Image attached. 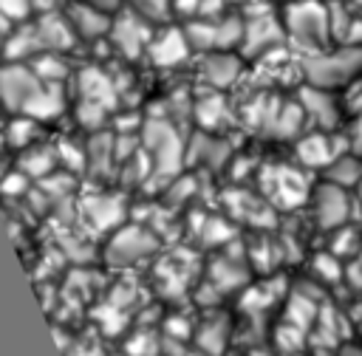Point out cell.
Here are the masks:
<instances>
[{"label": "cell", "instance_id": "1", "mask_svg": "<svg viewBox=\"0 0 362 356\" xmlns=\"http://www.w3.org/2000/svg\"><path fill=\"white\" fill-rule=\"evenodd\" d=\"M286 42L297 57H311L331 42V3L325 0H288L283 3Z\"/></svg>", "mask_w": 362, "mask_h": 356}, {"label": "cell", "instance_id": "2", "mask_svg": "<svg viewBox=\"0 0 362 356\" xmlns=\"http://www.w3.org/2000/svg\"><path fill=\"white\" fill-rule=\"evenodd\" d=\"M141 144L153 161V172H150L144 186L147 189L167 186L181 172V161L187 158L178 130L173 127V121L167 116H150L141 127Z\"/></svg>", "mask_w": 362, "mask_h": 356}, {"label": "cell", "instance_id": "3", "mask_svg": "<svg viewBox=\"0 0 362 356\" xmlns=\"http://www.w3.org/2000/svg\"><path fill=\"white\" fill-rule=\"evenodd\" d=\"M300 71L305 82L320 88H342L362 76V45L342 42L311 57H300Z\"/></svg>", "mask_w": 362, "mask_h": 356}, {"label": "cell", "instance_id": "4", "mask_svg": "<svg viewBox=\"0 0 362 356\" xmlns=\"http://www.w3.org/2000/svg\"><path fill=\"white\" fill-rule=\"evenodd\" d=\"M286 45V25L283 17L266 6L263 0L243 8V42H240V54L243 57H263L272 48Z\"/></svg>", "mask_w": 362, "mask_h": 356}, {"label": "cell", "instance_id": "5", "mask_svg": "<svg viewBox=\"0 0 362 356\" xmlns=\"http://www.w3.org/2000/svg\"><path fill=\"white\" fill-rule=\"evenodd\" d=\"M260 189L272 206L297 209L308 198V178L286 164H272L260 172Z\"/></svg>", "mask_w": 362, "mask_h": 356}, {"label": "cell", "instance_id": "6", "mask_svg": "<svg viewBox=\"0 0 362 356\" xmlns=\"http://www.w3.org/2000/svg\"><path fill=\"white\" fill-rule=\"evenodd\" d=\"M156 28H158V25H153L150 20H144L141 14H136L133 8L122 6V8L113 14L107 42H110L124 59H136L139 54H147V45H150Z\"/></svg>", "mask_w": 362, "mask_h": 356}, {"label": "cell", "instance_id": "7", "mask_svg": "<svg viewBox=\"0 0 362 356\" xmlns=\"http://www.w3.org/2000/svg\"><path fill=\"white\" fill-rule=\"evenodd\" d=\"M156 249H158V237L136 223V226H122L119 232H113V237L107 240L105 257L110 266H130L136 260L150 257Z\"/></svg>", "mask_w": 362, "mask_h": 356}, {"label": "cell", "instance_id": "8", "mask_svg": "<svg viewBox=\"0 0 362 356\" xmlns=\"http://www.w3.org/2000/svg\"><path fill=\"white\" fill-rule=\"evenodd\" d=\"M40 85H42V79L34 73L31 65L3 59V65H0V102H3L8 110L23 113L25 102L37 93Z\"/></svg>", "mask_w": 362, "mask_h": 356}, {"label": "cell", "instance_id": "9", "mask_svg": "<svg viewBox=\"0 0 362 356\" xmlns=\"http://www.w3.org/2000/svg\"><path fill=\"white\" fill-rule=\"evenodd\" d=\"M189 54H192V45L184 34V25H175V23L158 25L147 45V57L156 68H175L187 62Z\"/></svg>", "mask_w": 362, "mask_h": 356}, {"label": "cell", "instance_id": "10", "mask_svg": "<svg viewBox=\"0 0 362 356\" xmlns=\"http://www.w3.org/2000/svg\"><path fill=\"white\" fill-rule=\"evenodd\" d=\"M195 274V254L187 251V249H175L170 251L167 257H161L156 263V283H158V291L170 299L181 297L189 285Z\"/></svg>", "mask_w": 362, "mask_h": 356}, {"label": "cell", "instance_id": "11", "mask_svg": "<svg viewBox=\"0 0 362 356\" xmlns=\"http://www.w3.org/2000/svg\"><path fill=\"white\" fill-rule=\"evenodd\" d=\"M62 11L68 14L74 31L79 40H88V42H96V40H107L110 34V23H113V14L110 11H102L90 3H82V0H65Z\"/></svg>", "mask_w": 362, "mask_h": 356}, {"label": "cell", "instance_id": "12", "mask_svg": "<svg viewBox=\"0 0 362 356\" xmlns=\"http://www.w3.org/2000/svg\"><path fill=\"white\" fill-rule=\"evenodd\" d=\"M305 116L311 124H317L320 130H334L339 124V105L337 99L331 96V88H320V85H311L305 82L297 93Z\"/></svg>", "mask_w": 362, "mask_h": 356}, {"label": "cell", "instance_id": "13", "mask_svg": "<svg viewBox=\"0 0 362 356\" xmlns=\"http://www.w3.org/2000/svg\"><path fill=\"white\" fill-rule=\"evenodd\" d=\"M223 206L229 209L232 218L252 223L257 229H269L274 226V212L269 201H260V195H252L246 189H226L223 192Z\"/></svg>", "mask_w": 362, "mask_h": 356}, {"label": "cell", "instance_id": "14", "mask_svg": "<svg viewBox=\"0 0 362 356\" xmlns=\"http://www.w3.org/2000/svg\"><path fill=\"white\" fill-rule=\"evenodd\" d=\"M34 23H37V31H40V40H42V51H71L79 37L68 20L65 11L54 8V11H42V14H34Z\"/></svg>", "mask_w": 362, "mask_h": 356}, {"label": "cell", "instance_id": "15", "mask_svg": "<svg viewBox=\"0 0 362 356\" xmlns=\"http://www.w3.org/2000/svg\"><path fill=\"white\" fill-rule=\"evenodd\" d=\"M243 73V62L235 51H209L201 57V79L212 90L232 88Z\"/></svg>", "mask_w": 362, "mask_h": 356}, {"label": "cell", "instance_id": "16", "mask_svg": "<svg viewBox=\"0 0 362 356\" xmlns=\"http://www.w3.org/2000/svg\"><path fill=\"white\" fill-rule=\"evenodd\" d=\"M76 93L79 99H90L105 105L107 110H113L119 105V90H116V79L110 73H105L96 65H88L76 73Z\"/></svg>", "mask_w": 362, "mask_h": 356}, {"label": "cell", "instance_id": "17", "mask_svg": "<svg viewBox=\"0 0 362 356\" xmlns=\"http://www.w3.org/2000/svg\"><path fill=\"white\" fill-rule=\"evenodd\" d=\"M348 209H351V201L345 195V186L339 184H322L317 189V198H314V215H317V223L322 229H337L345 223L348 218Z\"/></svg>", "mask_w": 362, "mask_h": 356}, {"label": "cell", "instance_id": "18", "mask_svg": "<svg viewBox=\"0 0 362 356\" xmlns=\"http://www.w3.org/2000/svg\"><path fill=\"white\" fill-rule=\"evenodd\" d=\"M40 51H42V40H40L37 23H34V17H31V20H25V23H17V25L6 34L0 57L8 59V62H25V59L37 57Z\"/></svg>", "mask_w": 362, "mask_h": 356}, {"label": "cell", "instance_id": "19", "mask_svg": "<svg viewBox=\"0 0 362 356\" xmlns=\"http://www.w3.org/2000/svg\"><path fill=\"white\" fill-rule=\"evenodd\" d=\"M82 215L88 218V226H93V232H107L122 223L124 201L122 195H88L82 201Z\"/></svg>", "mask_w": 362, "mask_h": 356}, {"label": "cell", "instance_id": "20", "mask_svg": "<svg viewBox=\"0 0 362 356\" xmlns=\"http://www.w3.org/2000/svg\"><path fill=\"white\" fill-rule=\"evenodd\" d=\"M192 116L201 124V130H218L229 121V107L221 90H209L192 102Z\"/></svg>", "mask_w": 362, "mask_h": 356}, {"label": "cell", "instance_id": "21", "mask_svg": "<svg viewBox=\"0 0 362 356\" xmlns=\"http://www.w3.org/2000/svg\"><path fill=\"white\" fill-rule=\"evenodd\" d=\"M297 158H300L305 167H328V164L337 158L334 138L325 136L322 130L303 136V138L297 141Z\"/></svg>", "mask_w": 362, "mask_h": 356}, {"label": "cell", "instance_id": "22", "mask_svg": "<svg viewBox=\"0 0 362 356\" xmlns=\"http://www.w3.org/2000/svg\"><path fill=\"white\" fill-rule=\"evenodd\" d=\"M189 229L198 237V243L204 246H218V243H232L235 232L223 218L215 215H204V212H192L189 215Z\"/></svg>", "mask_w": 362, "mask_h": 356}, {"label": "cell", "instance_id": "23", "mask_svg": "<svg viewBox=\"0 0 362 356\" xmlns=\"http://www.w3.org/2000/svg\"><path fill=\"white\" fill-rule=\"evenodd\" d=\"M187 161L189 164H198V161H206L209 167H221L226 158H229V144L221 141V138H212L209 130L204 133H195L189 147H187Z\"/></svg>", "mask_w": 362, "mask_h": 356}, {"label": "cell", "instance_id": "24", "mask_svg": "<svg viewBox=\"0 0 362 356\" xmlns=\"http://www.w3.org/2000/svg\"><path fill=\"white\" fill-rule=\"evenodd\" d=\"M209 283L221 291V294H226V291H235V288H240L243 283H246V268L240 266V260H235V257H215L212 263H209Z\"/></svg>", "mask_w": 362, "mask_h": 356}, {"label": "cell", "instance_id": "25", "mask_svg": "<svg viewBox=\"0 0 362 356\" xmlns=\"http://www.w3.org/2000/svg\"><path fill=\"white\" fill-rule=\"evenodd\" d=\"M57 147H48V144H40V147H25L23 155H20V170L28 175V178H45L54 172V164H57Z\"/></svg>", "mask_w": 362, "mask_h": 356}, {"label": "cell", "instance_id": "26", "mask_svg": "<svg viewBox=\"0 0 362 356\" xmlns=\"http://www.w3.org/2000/svg\"><path fill=\"white\" fill-rule=\"evenodd\" d=\"M305 121H308V116H305L300 99H297V102H283L280 110H277L272 136H274V138H294V136H300V130H303Z\"/></svg>", "mask_w": 362, "mask_h": 356}, {"label": "cell", "instance_id": "27", "mask_svg": "<svg viewBox=\"0 0 362 356\" xmlns=\"http://www.w3.org/2000/svg\"><path fill=\"white\" fill-rule=\"evenodd\" d=\"M226 336H229V325L223 316H212L206 319L201 328H198V348L206 353V356H221V350L226 348Z\"/></svg>", "mask_w": 362, "mask_h": 356}, {"label": "cell", "instance_id": "28", "mask_svg": "<svg viewBox=\"0 0 362 356\" xmlns=\"http://www.w3.org/2000/svg\"><path fill=\"white\" fill-rule=\"evenodd\" d=\"M31 68L42 82H51V85H62L71 73L68 62L57 51H40L37 57H31Z\"/></svg>", "mask_w": 362, "mask_h": 356}, {"label": "cell", "instance_id": "29", "mask_svg": "<svg viewBox=\"0 0 362 356\" xmlns=\"http://www.w3.org/2000/svg\"><path fill=\"white\" fill-rule=\"evenodd\" d=\"M325 178L331 184H339V186H356L362 181V161L359 158H351V155H337L328 167H325Z\"/></svg>", "mask_w": 362, "mask_h": 356}, {"label": "cell", "instance_id": "30", "mask_svg": "<svg viewBox=\"0 0 362 356\" xmlns=\"http://www.w3.org/2000/svg\"><path fill=\"white\" fill-rule=\"evenodd\" d=\"M124 6L150 20L153 25H167L175 14V0H124Z\"/></svg>", "mask_w": 362, "mask_h": 356}, {"label": "cell", "instance_id": "31", "mask_svg": "<svg viewBox=\"0 0 362 356\" xmlns=\"http://www.w3.org/2000/svg\"><path fill=\"white\" fill-rule=\"evenodd\" d=\"M90 316L99 322V328H102L107 336L122 333V331H124V325H127V311H124V308H119L116 302L96 305V308L90 311Z\"/></svg>", "mask_w": 362, "mask_h": 356}, {"label": "cell", "instance_id": "32", "mask_svg": "<svg viewBox=\"0 0 362 356\" xmlns=\"http://www.w3.org/2000/svg\"><path fill=\"white\" fill-rule=\"evenodd\" d=\"M34 136H37V119H31L25 113H20L17 119H11L8 127H6V141L11 147H17V150H25L34 141Z\"/></svg>", "mask_w": 362, "mask_h": 356}, {"label": "cell", "instance_id": "33", "mask_svg": "<svg viewBox=\"0 0 362 356\" xmlns=\"http://www.w3.org/2000/svg\"><path fill=\"white\" fill-rule=\"evenodd\" d=\"M317 316V308H314V299L305 297V291H297L291 299H288V308H286V322L297 325V328H308Z\"/></svg>", "mask_w": 362, "mask_h": 356}, {"label": "cell", "instance_id": "34", "mask_svg": "<svg viewBox=\"0 0 362 356\" xmlns=\"http://www.w3.org/2000/svg\"><path fill=\"white\" fill-rule=\"evenodd\" d=\"M283 280H274V283H269V285H260V288H249L246 291V297H243V302H240V308L246 311V314H260L280 291H283Z\"/></svg>", "mask_w": 362, "mask_h": 356}, {"label": "cell", "instance_id": "35", "mask_svg": "<svg viewBox=\"0 0 362 356\" xmlns=\"http://www.w3.org/2000/svg\"><path fill=\"white\" fill-rule=\"evenodd\" d=\"M107 113H110V110H107L105 105L90 102V99H79V105H76V121H79L85 130H90V133H99V130L105 127Z\"/></svg>", "mask_w": 362, "mask_h": 356}, {"label": "cell", "instance_id": "36", "mask_svg": "<svg viewBox=\"0 0 362 356\" xmlns=\"http://www.w3.org/2000/svg\"><path fill=\"white\" fill-rule=\"evenodd\" d=\"M88 158H90V170L105 172L107 164L113 161V136L110 133H96L88 144Z\"/></svg>", "mask_w": 362, "mask_h": 356}, {"label": "cell", "instance_id": "37", "mask_svg": "<svg viewBox=\"0 0 362 356\" xmlns=\"http://www.w3.org/2000/svg\"><path fill=\"white\" fill-rule=\"evenodd\" d=\"M158 336L150 331V328H141V331H136L127 342H124V353H130V356H156L158 353Z\"/></svg>", "mask_w": 362, "mask_h": 356}, {"label": "cell", "instance_id": "38", "mask_svg": "<svg viewBox=\"0 0 362 356\" xmlns=\"http://www.w3.org/2000/svg\"><path fill=\"white\" fill-rule=\"evenodd\" d=\"M57 155H59V161L68 167V172H82V167H85V161H88V153H85L82 147H76L74 141H59V144H57Z\"/></svg>", "mask_w": 362, "mask_h": 356}, {"label": "cell", "instance_id": "39", "mask_svg": "<svg viewBox=\"0 0 362 356\" xmlns=\"http://www.w3.org/2000/svg\"><path fill=\"white\" fill-rule=\"evenodd\" d=\"M277 348L283 350V353H297L300 348H303V342H305V336H303V328H297V325H291V322H286V325H280L277 328Z\"/></svg>", "mask_w": 362, "mask_h": 356}, {"label": "cell", "instance_id": "40", "mask_svg": "<svg viewBox=\"0 0 362 356\" xmlns=\"http://www.w3.org/2000/svg\"><path fill=\"white\" fill-rule=\"evenodd\" d=\"M0 17L17 23H25L34 17V3L31 0H0Z\"/></svg>", "mask_w": 362, "mask_h": 356}, {"label": "cell", "instance_id": "41", "mask_svg": "<svg viewBox=\"0 0 362 356\" xmlns=\"http://www.w3.org/2000/svg\"><path fill=\"white\" fill-rule=\"evenodd\" d=\"M71 186H74V181H71V175L65 172V175H45L42 178V192L48 195V198H54V201H65L68 198V192H71Z\"/></svg>", "mask_w": 362, "mask_h": 356}, {"label": "cell", "instance_id": "42", "mask_svg": "<svg viewBox=\"0 0 362 356\" xmlns=\"http://www.w3.org/2000/svg\"><path fill=\"white\" fill-rule=\"evenodd\" d=\"M189 195H195V178H189V175H184V178H173V184L167 186V201L173 203V206H178V203H184Z\"/></svg>", "mask_w": 362, "mask_h": 356}, {"label": "cell", "instance_id": "43", "mask_svg": "<svg viewBox=\"0 0 362 356\" xmlns=\"http://www.w3.org/2000/svg\"><path fill=\"white\" fill-rule=\"evenodd\" d=\"M314 271H317L322 280H328V283H337V280L342 277V268H339V263H337L334 254H317V257H314Z\"/></svg>", "mask_w": 362, "mask_h": 356}, {"label": "cell", "instance_id": "44", "mask_svg": "<svg viewBox=\"0 0 362 356\" xmlns=\"http://www.w3.org/2000/svg\"><path fill=\"white\" fill-rule=\"evenodd\" d=\"M110 302H116L119 308H130V305H136L139 302V288L133 285V283H119L113 291H110Z\"/></svg>", "mask_w": 362, "mask_h": 356}, {"label": "cell", "instance_id": "45", "mask_svg": "<svg viewBox=\"0 0 362 356\" xmlns=\"http://www.w3.org/2000/svg\"><path fill=\"white\" fill-rule=\"evenodd\" d=\"M62 249H65V254H68L74 263H82V260H88V257L93 254V249H90L88 243H82L79 237H71V235H62Z\"/></svg>", "mask_w": 362, "mask_h": 356}, {"label": "cell", "instance_id": "46", "mask_svg": "<svg viewBox=\"0 0 362 356\" xmlns=\"http://www.w3.org/2000/svg\"><path fill=\"white\" fill-rule=\"evenodd\" d=\"M28 175L20 170V172H6V178L0 181V192L3 195H23L28 189Z\"/></svg>", "mask_w": 362, "mask_h": 356}, {"label": "cell", "instance_id": "47", "mask_svg": "<svg viewBox=\"0 0 362 356\" xmlns=\"http://www.w3.org/2000/svg\"><path fill=\"white\" fill-rule=\"evenodd\" d=\"M189 331H192V325H189L187 316H178V314H175V316H170V319L164 322V333L173 336V339H181V342H184V339L189 336Z\"/></svg>", "mask_w": 362, "mask_h": 356}, {"label": "cell", "instance_id": "48", "mask_svg": "<svg viewBox=\"0 0 362 356\" xmlns=\"http://www.w3.org/2000/svg\"><path fill=\"white\" fill-rule=\"evenodd\" d=\"M356 246H359V235L354 229H342L331 249H334V254H348V251H356Z\"/></svg>", "mask_w": 362, "mask_h": 356}, {"label": "cell", "instance_id": "49", "mask_svg": "<svg viewBox=\"0 0 362 356\" xmlns=\"http://www.w3.org/2000/svg\"><path fill=\"white\" fill-rule=\"evenodd\" d=\"M252 260L257 263L260 271H269V268L274 266V263H272V260H274V254H272V243H269V240L255 243V246H252Z\"/></svg>", "mask_w": 362, "mask_h": 356}, {"label": "cell", "instance_id": "50", "mask_svg": "<svg viewBox=\"0 0 362 356\" xmlns=\"http://www.w3.org/2000/svg\"><path fill=\"white\" fill-rule=\"evenodd\" d=\"M68 356H102V348H99L96 339L85 336V339H79L74 348H68Z\"/></svg>", "mask_w": 362, "mask_h": 356}, {"label": "cell", "instance_id": "51", "mask_svg": "<svg viewBox=\"0 0 362 356\" xmlns=\"http://www.w3.org/2000/svg\"><path fill=\"white\" fill-rule=\"evenodd\" d=\"M348 107H351V113H362V76L359 79H354L351 82V88H348Z\"/></svg>", "mask_w": 362, "mask_h": 356}, {"label": "cell", "instance_id": "52", "mask_svg": "<svg viewBox=\"0 0 362 356\" xmlns=\"http://www.w3.org/2000/svg\"><path fill=\"white\" fill-rule=\"evenodd\" d=\"M139 124H141V119H139L136 113L116 119V130H119V133H136V127H139Z\"/></svg>", "mask_w": 362, "mask_h": 356}, {"label": "cell", "instance_id": "53", "mask_svg": "<svg viewBox=\"0 0 362 356\" xmlns=\"http://www.w3.org/2000/svg\"><path fill=\"white\" fill-rule=\"evenodd\" d=\"M82 3H90V6H96L102 11H110V14H116L124 6V0H82Z\"/></svg>", "mask_w": 362, "mask_h": 356}, {"label": "cell", "instance_id": "54", "mask_svg": "<svg viewBox=\"0 0 362 356\" xmlns=\"http://www.w3.org/2000/svg\"><path fill=\"white\" fill-rule=\"evenodd\" d=\"M31 3H34V14H42V11H54V8H59L62 0H31Z\"/></svg>", "mask_w": 362, "mask_h": 356}, {"label": "cell", "instance_id": "55", "mask_svg": "<svg viewBox=\"0 0 362 356\" xmlns=\"http://www.w3.org/2000/svg\"><path fill=\"white\" fill-rule=\"evenodd\" d=\"M354 147H356V153H362V113H359V119H356V127H354Z\"/></svg>", "mask_w": 362, "mask_h": 356}, {"label": "cell", "instance_id": "56", "mask_svg": "<svg viewBox=\"0 0 362 356\" xmlns=\"http://www.w3.org/2000/svg\"><path fill=\"white\" fill-rule=\"evenodd\" d=\"M54 339H57V345H59L62 350H68V348H71V339H65L62 328H54Z\"/></svg>", "mask_w": 362, "mask_h": 356}, {"label": "cell", "instance_id": "57", "mask_svg": "<svg viewBox=\"0 0 362 356\" xmlns=\"http://www.w3.org/2000/svg\"><path fill=\"white\" fill-rule=\"evenodd\" d=\"M232 6H240V8H249V6H255V3H260V0H229Z\"/></svg>", "mask_w": 362, "mask_h": 356}, {"label": "cell", "instance_id": "58", "mask_svg": "<svg viewBox=\"0 0 362 356\" xmlns=\"http://www.w3.org/2000/svg\"><path fill=\"white\" fill-rule=\"evenodd\" d=\"M3 40H6V31L0 28V51H3Z\"/></svg>", "mask_w": 362, "mask_h": 356}, {"label": "cell", "instance_id": "59", "mask_svg": "<svg viewBox=\"0 0 362 356\" xmlns=\"http://www.w3.org/2000/svg\"><path fill=\"white\" fill-rule=\"evenodd\" d=\"M3 178H6V167L0 164V181H3Z\"/></svg>", "mask_w": 362, "mask_h": 356}, {"label": "cell", "instance_id": "60", "mask_svg": "<svg viewBox=\"0 0 362 356\" xmlns=\"http://www.w3.org/2000/svg\"><path fill=\"white\" fill-rule=\"evenodd\" d=\"M6 144H8V141H6V136H0V150H3Z\"/></svg>", "mask_w": 362, "mask_h": 356}, {"label": "cell", "instance_id": "61", "mask_svg": "<svg viewBox=\"0 0 362 356\" xmlns=\"http://www.w3.org/2000/svg\"><path fill=\"white\" fill-rule=\"evenodd\" d=\"M359 203H362V181H359Z\"/></svg>", "mask_w": 362, "mask_h": 356}, {"label": "cell", "instance_id": "62", "mask_svg": "<svg viewBox=\"0 0 362 356\" xmlns=\"http://www.w3.org/2000/svg\"><path fill=\"white\" fill-rule=\"evenodd\" d=\"M187 356H204V353H187Z\"/></svg>", "mask_w": 362, "mask_h": 356}, {"label": "cell", "instance_id": "63", "mask_svg": "<svg viewBox=\"0 0 362 356\" xmlns=\"http://www.w3.org/2000/svg\"><path fill=\"white\" fill-rule=\"evenodd\" d=\"M359 353H362V350H354V356H359Z\"/></svg>", "mask_w": 362, "mask_h": 356}, {"label": "cell", "instance_id": "64", "mask_svg": "<svg viewBox=\"0 0 362 356\" xmlns=\"http://www.w3.org/2000/svg\"><path fill=\"white\" fill-rule=\"evenodd\" d=\"M283 3H288V0H283Z\"/></svg>", "mask_w": 362, "mask_h": 356}]
</instances>
